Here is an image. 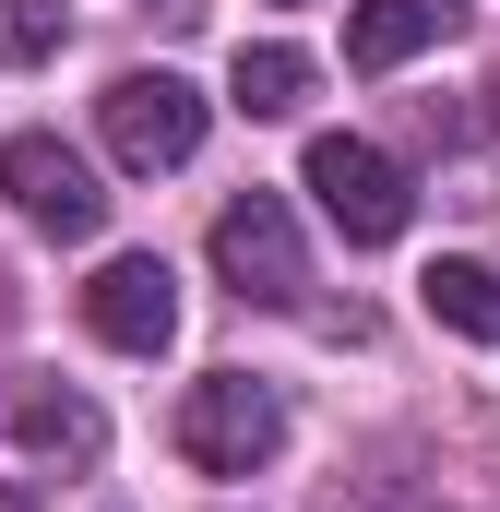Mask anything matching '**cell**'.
I'll list each match as a JSON object with an SVG mask.
<instances>
[{
    "label": "cell",
    "mask_w": 500,
    "mask_h": 512,
    "mask_svg": "<svg viewBox=\"0 0 500 512\" xmlns=\"http://www.w3.org/2000/svg\"><path fill=\"white\" fill-rule=\"evenodd\" d=\"M310 96V48H239V108L250 120H286Z\"/></svg>",
    "instance_id": "cell-10"
},
{
    "label": "cell",
    "mask_w": 500,
    "mask_h": 512,
    "mask_svg": "<svg viewBox=\"0 0 500 512\" xmlns=\"http://www.w3.org/2000/svg\"><path fill=\"white\" fill-rule=\"evenodd\" d=\"M441 36V0H358L346 12V72H405Z\"/></svg>",
    "instance_id": "cell-7"
},
{
    "label": "cell",
    "mask_w": 500,
    "mask_h": 512,
    "mask_svg": "<svg viewBox=\"0 0 500 512\" xmlns=\"http://www.w3.org/2000/svg\"><path fill=\"white\" fill-rule=\"evenodd\" d=\"M298 179H310V203H322V227H334L346 251H393L405 215H417V179H405L381 143H358V131H322Z\"/></svg>",
    "instance_id": "cell-1"
},
{
    "label": "cell",
    "mask_w": 500,
    "mask_h": 512,
    "mask_svg": "<svg viewBox=\"0 0 500 512\" xmlns=\"http://www.w3.org/2000/svg\"><path fill=\"white\" fill-rule=\"evenodd\" d=\"M417 298H429V322H441V334L500 346V274H489V262H429V274H417Z\"/></svg>",
    "instance_id": "cell-8"
},
{
    "label": "cell",
    "mask_w": 500,
    "mask_h": 512,
    "mask_svg": "<svg viewBox=\"0 0 500 512\" xmlns=\"http://www.w3.org/2000/svg\"><path fill=\"white\" fill-rule=\"evenodd\" d=\"M0 191H12V215H24L36 239H96V227H108V191H96V167H84L60 131H12V143H0Z\"/></svg>",
    "instance_id": "cell-3"
},
{
    "label": "cell",
    "mask_w": 500,
    "mask_h": 512,
    "mask_svg": "<svg viewBox=\"0 0 500 512\" xmlns=\"http://www.w3.org/2000/svg\"><path fill=\"white\" fill-rule=\"evenodd\" d=\"M215 274L239 286L250 310H298V298H310V251H298V215H286L274 191H239V203L215 215Z\"/></svg>",
    "instance_id": "cell-5"
},
{
    "label": "cell",
    "mask_w": 500,
    "mask_h": 512,
    "mask_svg": "<svg viewBox=\"0 0 500 512\" xmlns=\"http://www.w3.org/2000/svg\"><path fill=\"white\" fill-rule=\"evenodd\" d=\"M84 322H96L120 358H155V346L179 334V274H167L155 251H120L96 286H84Z\"/></svg>",
    "instance_id": "cell-6"
},
{
    "label": "cell",
    "mask_w": 500,
    "mask_h": 512,
    "mask_svg": "<svg viewBox=\"0 0 500 512\" xmlns=\"http://www.w3.org/2000/svg\"><path fill=\"white\" fill-rule=\"evenodd\" d=\"M60 48V0H0V60H48Z\"/></svg>",
    "instance_id": "cell-11"
},
{
    "label": "cell",
    "mask_w": 500,
    "mask_h": 512,
    "mask_svg": "<svg viewBox=\"0 0 500 512\" xmlns=\"http://www.w3.org/2000/svg\"><path fill=\"white\" fill-rule=\"evenodd\" d=\"M179 453H191L203 477H262V465L286 453V405H274V382L203 370V382L179 393Z\"/></svg>",
    "instance_id": "cell-2"
},
{
    "label": "cell",
    "mask_w": 500,
    "mask_h": 512,
    "mask_svg": "<svg viewBox=\"0 0 500 512\" xmlns=\"http://www.w3.org/2000/svg\"><path fill=\"white\" fill-rule=\"evenodd\" d=\"M12 441H24V453H96L108 417H96L84 393H24V405H12Z\"/></svg>",
    "instance_id": "cell-9"
},
{
    "label": "cell",
    "mask_w": 500,
    "mask_h": 512,
    "mask_svg": "<svg viewBox=\"0 0 500 512\" xmlns=\"http://www.w3.org/2000/svg\"><path fill=\"white\" fill-rule=\"evenodd\" d=\"M0 512H36V501H24V489H0Z\"/></svg>",
    "instance_id": "cell-12"
},
{
    "label": "cell",
    "mask_w": 500,
    "mask_h": 512,
    "mask_svg": "<svg viewBox=\"0 0 500 512\" xmlns=\"http://www.w3.org/2000/svg\"><path fill=\"white\" fill-rule=\"evenodd\" d=\"M96 120H108V155H120L131 179H155V167H191V155H203V96H191L179 72H120V84L96 96Z\"/></svg>",
    "instance_id": "cell-4"
}]
</instances>
